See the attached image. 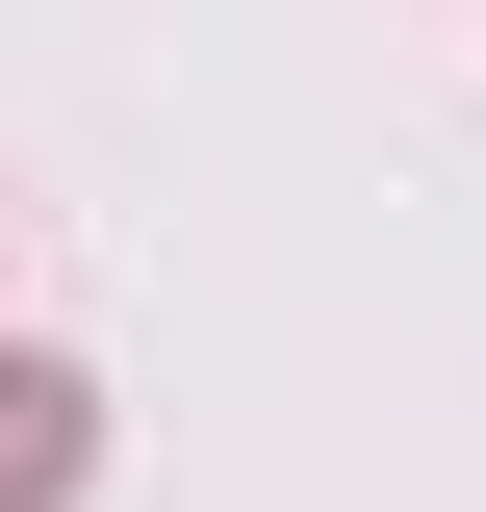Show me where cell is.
I'll return each mask as SVG.
<instances>
[{
    "label": "cell",
    "mask_w": 486,
    "mask_h": 512,
    "mask_svg": "<svg viewBox=\"0 0 486 512\" xmlns=\"http://www.w3.org/2000/svg\"><path fill=\"white\" fill-rule=\"evenodd\" d=\"M26 487H77V384L52 359H0V512H26Z\"/></svg>",
    "instance_id": "1"
}]
</instances>
